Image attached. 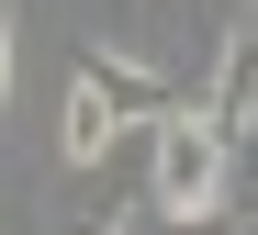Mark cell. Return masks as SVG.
I'll list each match as a JSON object with an SVG mask.
<instances>
[{
  "label": "cell",
  "mask_w": 258,
  "mask_h": 235,
  "mask_svg": "<svg viewBox=\"0 0 258 235\" xmlns=\"http://www.w3.org/2000/svg\"><path fill=\"white\" fill-rule=\"evenodd\" d=\"M225 168H236V146L202 123V101H180V112L157 123V157H146V202H157V224L225 213Z\"/></svg>",
  "instance_id": "6da1fadb"
},
{
  "label": "cell",
  "mask_w": 258,
  "mask_h": 235,
  "mask_svg": "<svg viewBox=\"0 0 258 235\" xmlns=\"http://www.w3.org/2000/svg\"><path fill=\"white\" fill-rule=\"evenodd\" d=\"M79 90H90L112 123H168V112L191 101L180 79H157V67H135V56H112V45H90V56H79Z\"/></svg>",
  "instance_id": "7a4b0ae2"
},
{
  "label": "cell",
  "mask_w": 258,
  "mask_h": 235,
  "mask_svg": "<svg viewBox=\"0 0 258 235\" xmlns=\"http://www.w3.org/2000/svg\"><path fill=\"white\" fill-rule=\"evenodd\" d=\"M202 123L225 134V146H247L258 134V12L213 45V79H202Z\"/></svg>",
  "instance_id": "3957f363"
},
{
  "label": "cell",
  "mask_w": 258,
  "mask_h": 235,
  "mask_svg": "<svg viewBox=\"0 0 258 235\" xmlns=\"http://www.w3.org/2000/svg\"><path fill=\"white\" fill-rule=\"evenodd\" d=\"M112 146H123V123H112V112L90 101V90L68 79V112H56V157H68V168H101Z\"/></svg>",
  "instance_id": "277c9868"
},
{
  "label": "cell",
  "mask_w": 258,
  "mask_h": 235,
  "mask_svg": "<svg viewBox=\"0 0 258 235\" xmlns=\"http://www.w3.org/2000/svg\"><path fill=\"white\" fill-rule=\"evenodd\" d=\"M157 235H236L225 213H191V224H157Z\"/></svg>",
  "instance_id": "5b68a950"
},
{
  "label": "cell",
  "mask_w": 258,
  "mask_h": 235,
  "mask_svg": "<svg viewBox=\"0 0 258 235\" xmlns=\"http://www.w3.org/2000/svg\"><path fill=\"white\" fill-rule=\"evenodd\" d=\"M0 101H12V23H0Z\"/></svg>",
  "instance_id": "8992f818"
},
{
  "label": "cell",
  "mask_w": 258,
  "mask_h": 235,
  "mask_svg": "<svg viewBox=\"0 0 258 235\" xmlns=\"http://www.w3.org/2000/svg\"><path fill=\"white\" fill-rule=\"evenodd\" d=\"M0 23H12V0H0Z\"/></svg>",
  "instance_id": "52a82bcc"
},
{
  "label": "cell",
  "mask_w": 258,
  "mask_h": 235,
  "mask_svg": "<svg viewBox=\"0 0 258 235\" xmlns=\"http://www.w3.org/2000/svg\"><path fill=\"white\" fill-rule=\"evenodd\" d=\"M101 235H112V224H101Z\"/></svg>",
  "instance_id": "ba28073f"
}]
</instances>
